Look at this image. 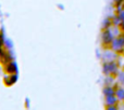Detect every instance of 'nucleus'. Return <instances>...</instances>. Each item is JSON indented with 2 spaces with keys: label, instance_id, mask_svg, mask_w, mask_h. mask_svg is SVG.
Here are the masks:
<instances>
[{
  "label": "nucleus",
  "instance_id": "1",
  "mask_svg": "<svg viewBox=\"0 0 124 110\" xmlns=\"http://www.w3.org/2000/svg\"><path fill=\"white\" fill-rule=\"evenodd\" d=\"M120 69H119V65L116 61H106L102 64V72L105 76L116 77Z\"/></svg>",
  "mask_w": 124,
  "mask_h": 110
},
{
  "label": "nucleus",
  "instance_id": "2",
  "mask_svg": "<svg viewBox=\"0 0 124 110\" xmlns=\"http://www.w3.org/2000/svg\"><path fill=\"white\" fill-rule=\"evenodd\" d=\"M108 48L118 54L123 52L124 51V35H120L118 37H114L113 40L111 41V43H110V45Z\"/></svg>",
  "mask_w": 124,
  "mask_h": 110
},
{
  "label": "nucleus",
  "instance_id": "3",
  "mask_svg": "<svg viewBox=\"0 0 124 110\" xmlns=\"http://www.w3.org/2000/svg\"><path fill=\"white\" fill-rule=\"evenodd\" d=\"M114 35L112 32V30L109 28H105L102 29V32H101V43H102L103 47H109L111 41L113 40Z\"/></svg>",
  "mask_w": 124,
  "mask_h": 110
},
{
  "label": "nucleus",
  "instance_id": "4",
  "mask_svg": "<svg viewBox=\"0 0 124 110\" xmlns=\"http://www.w3.org/2000/svg\"><path fill=\"white\" fill-rule=\"evenodd\" d=\"M101 58H102L103 63H106V61H116L118 59V53H116L114 51H112L111 49L108 48L102 52Z\"/></svg>",
  "mask_w": 124,
  "mask_h": 110
},
{
  "label": "nucleus",
  "instance_id": "5",
  "mask_svg": "<svg viewBox=\"0 0 124 110\" xmlns=\"http://www.w3.org/2000/svg\"><path fill=\"white\" fill-rule=\"evenodd\" d=\"M116 91H114V95L118 98V100L120 103H124V86L118 85L116 87H114Z\"/></svg>",
  "mask_w": 124,
  "mask_h": 110
},
{
  "label": "nucleus",
  "instance_id": "6",
  "mask_svg": "<svg viewBox=\"0 0 124 110\" xmlns=\"http://www.w3.org/2000/svg\"><path fill=\"white\" fill-rule=\"evenodd\" d=\"M119 104L118 98L116 95H110V96H105V106H116Z\"/></svg>",
  "mask_w": 124,
  "mask_h": 110
},
{
  "label": "nucleus",
  "instance_id": "7",
  "mask_svg": "<svg viewBox=\"0 0 124 110\" xmlns=\"http://www.w3.org/2000/svg\"><path fill=\"white\" fill-rule=\"evenodd\" d=\"M114 91H116V89L112 85H105V87L102 90V94H103V96L114 95Z\"/></svg>",
  "mask_w": 124,
  "mask_h": 110
},
{
  "label": "nucleus",
  "instance_id": "8",
  "mask_svg": "<svg viewBox=\"0 0 124 110\" xmlns=\"http://www.w3.org/2000/svg\"><path fill=\"white\" fill-rule=\"evenodd\" d=\"M116 81L118 82V85L124 86V71H123V70H120V71L116 73Z\"/></svg>",
  "mask_w": 124,
  "mask_h": 110
},
{
  "label": "nucleus",
  "instance_id": "9",
  "mask_svg": "<svg viewBox=\"0 0 124 110\" xmlns=\"http://www.w3.org/2000/svg\"><path fill=\"white\" fill-rule=\"evenodd\" d=\"M106 110H119V107L118 105H116V106H107Z\"/></svg>",
  "mask_w": 124,
  "mask_h": 110
},
{
  "label": "nucleus",
  "instance_id": "10",
  "mask_svg": "<svg viewBox=\"0 0 124 110\" xmlns=\"http://www.w3.org/2000/svg\"><path fill=\"white\" fill-rule=\"evenodd\" d=\"M124 2V0H113V3L116 4V6H120Z\"/></svg>",
  "mask_w": 124,
  "mask_h": 110
},
{
  "label": "nucleus",
  "instance_id": "11",
  "mask_svg": "<svg viewBox=\"0 0 124 110\" xmlns=\"http://www.w3.org/2000/svg\"><path fill=\"white\" fill-rule=\"evenodd\" d=\"M121 26H122V28H123V29H124V21L122 22V23H121Z\"/></svg>",
  "mask_w": 124,
  "mask_h": 110
}]
</instances>
